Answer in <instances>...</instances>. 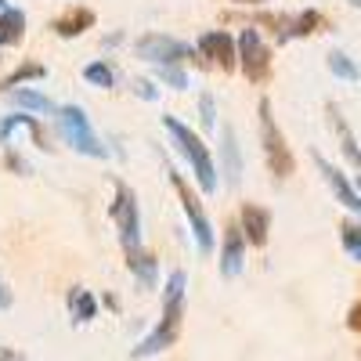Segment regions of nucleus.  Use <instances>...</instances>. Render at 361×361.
Here are the masks:
<instances>
[{
    "mask_svg": "<svg viewBox=\"0 0 361 361\" xmlns=\"http://www.w3.org/2000/svg\"><path fill=\"white\" fill-rule=\"evenodd\" d=\"M329 116H333V127H336V134H340V148H343V156L357 166V173H361V148H357V141H354V134H350V127L343 123V116L336 112V109H329Z\"/></svg>",
    "mask_w": 361,
    "mask_h": 361,
    "instance_id": "f3484780",
    "label": "nucleus"
},
{
    "mask_svg": "<svg viewBox=\"0 0 361 361\" xmlns=\"http://www.w3.org/2000/svg\"><path fill=\"white\" fill-rule=\"evenodd\" d=\"M90 25H94V11L90 8H73L62 18H54V33L58 37H80L83 29H90Z\"/></svg>",
    "mask_w": 361,
    "mask_h": 361,
    "instance_id": "ddd939ff",
    "label": "nucleus"
},
{
    "mask_svg": "<svg viewBox=\"0 0 361 361\" xmlns=\"http://www.w3.org/2000/svg\"><path fill=\"white\" fill-rule=\"evenodd\" d=\"M137 58H145V62H156L159 69H177L180 58H188V47L177 44V40H170V37L152 33V37H141V40H137Z\"/></svg>",
    "mask_w": 361,
    "mask_h": 361,
    "instance_id": "6e6552de",
    "label": "nucleus"
},
{
    "mask_svg": "<svg viewBox=\"0 0 361 361\" xmlns=\"http://www.w3.org/2000/svg\"><path fill=\"white\" fill-rule=\"evenodd\" d=\"M163 127H166V134L173 137L177 152L192 163V170H195V177H199L202 192L209 195V192L217 188V166H214V156L206 152L202 137H199V134H192V130H188L185 123H180V119H173V116H163Z\"/></svg>",
    "mask_w": 361,
    "mask_h": 361,
    "instance_id": "f03ea898",
    "label": "nucleus"
},
{
    "mask_svg": "<svg viewBox=\"0 0 361 361\" xmlns=\"http://www.w3.org/2000/svg\"><path fill=\"white\" fill-rule=\"evenodd\" d=\"M199 51H202L206 58H214V62H217L221 69H228V73H235V66H238L235 40L224 33V29H214V33H206V37L199 40Z\"/></svg>",
    "mask_w": 361,
    "mask_h": 361,
    "instance_id": "9d476101",
    "label": "nucleus"
},
{
    "mask_svg": "<svg viewBox=\"0 0 361 361\" xmlns=\"http://www.w3.org/2000/svg\"><path fill=\"white\" fill-rule=\"evenodd\" d=\"M318 25H322V15L318 11H304V15L293 22V37H307V33H314Z\"/></svg>",
    "mask_w": 361,
    "mask_h": 361,
    "instance_id": "b1692460",
    "label": "nucleus"
},
{
    "mask_svg": "<svg viewBox=\"0 0 361 361\" xmlns=\"http://www.w3.org/2000/svg\"><path fill=\"white\" fill-rule=\"evenodd\" d=\"M347 325H350V329H361V304H354V307H350V314H347Z\"/></svg>",
    "mask_w": 361,
    "mask_h": 361,
    "instance_id": "cd10ccee",
    "label": "nucleus"
},
{
    "mask_svg": "<svg viewBox=\"0 0 361 361\" xmlns=\"http://www.w3.org/2000/svg\"><path fill=\"white\" fill-rule=\"evenodd\" d=\"M180 314H185V271H173V275L166 279V293H163V318H159V325L152 329V333L130 350V357L145 361V357H156V354L177 347Z\"/></svg>",
    "mask_w": 361,
    "mask_h": 361,
    "instance_id": "f257e3e1",
    "label": "nucleus"
},
{
    "mask_svg": "<svg viewBox=\"0 0 361 361\" xmlns=\"http://www.w3.org/2000/svg\"><path fill=\"white\" fill-rule=\"evenodd\" d=\"M58 130H62L66 145H73L80 156H94V159H105V145L94 137V130H90V119L83 116L80 105H66L62 112H58Z\"/></svg>",
    "mask_w": 361,
    "mask_h": 361,
    "instance_id": "20e7f679",
    "label": "nucleus"
},
{
    "mask_svg": "<svg viewBox=\"0 0 361 361\" xmlns=\"http://www.w3.org/2000/svg\"><path fill=\"white\" fill-rule=\"evenodd\" d=\"M260 141H264V156H267L271 173H275L279 180H286L293 173V152H289L279 123H275V116H271V102L267 98L260 102Z\"/></svg>",
    "mask_w": 361,
    "mask_h": 361,
    "instance_id": "39448f33",
    "label": "nucleus"
},
{
    "mask_svg": "<svg viewBox=\"0 0 361 361\" xmlns=\"http://www.w3.org/2000/svg\"><path fill=\"white\" fill-rule=\"evenodd\" d=\"M243 246H246V238L238 231V224H228L224 250H221V275L224 279H235L238 271H243Z\"/></svg>",
    "mask_w": 361,
    "mask_h": 361,
    "instance_id": "f8f14e48",
    "label": "nucleus"
},
{
    "mask_svg": "<svg viewBox=\"0 0 361 361\" xmlns=\"http://www.w3.org/2000/svg\"><path fill=\"white\" fill-rule=\"evenodd\" d=\"M11 102L29 109V112H40V116H51L54 112V102L47 94H40V90H11Z\"/></svg>",
    "mask_w": 361,
    "mask_h": 361,
    "instance_id": "aec40b11",
    "label": "nucleus"
},
{
    "mask_svg": "<svg viewBox=\"0 0 361 361\" xmlns=\"http://www.w3.org/2000/svg\"><path fill=\"white\" fill-rule=\"evenodd\" d=\"M221 152H224V170H228V180H231V185H238V177H243V159H238V141H235V130H224Z\"/></svg>",
    "mask_w": 361,
    "mask_h": 361,
    "instance_id": "6ab92c4d",
    "label": "nucleus"
},
{
    "mask_svg": "<svg viewBox=\"0 0 361 361\" xmlns=\"http://www.w3.org/2000/svg\"><path fill=\"white\" fill-rule=\"evenodd\" d=\"M235 4H264V0H235Z\"/></svg>",
    "mask_w": 361,
    "mask_h": 361,
    "instance_id": "7c9ffc66",
    "label": "nucleus"
},
{
    "mask_svg": "<svg viewBox=\"0 0 361 361\" xmlns=\"http://www.w3.org/2000/svg\"><path fill=\"white\" fill-rule=\"evenodd\" d=\"M4 8H8V4H4V0H0V11H4Z\"/></svg>",
    "mask_w": 361,
    "mask_h": 361,
    "instance_id": "2f4dec72",
    "label": "nucleus"
},
{
    "mask_svg": "<svg viewBox=\"0 0 361 361\" xmlns=\"http://www.w3.org/2000/svg\"><path fill=\"white\" fill-rule=\"evenodd\" d=\"M314 166L322 170V177H325V185L333 188V195H336V199L350 209V214H357V217H361V192H354L350 180H347V177H343L333 163H329V159H322L318 152H314Z\"/></svg>",
    "mask_w": 361,
    "mask_h": 361,
    "instance_id": "1a4fd4ad",
    "label": "nucleus"
},
{
    "mask_svg": "<svg viewBox=\"0 0 361 361\" xmlns=\"http://www.w3.org/2000/svg\"><path fill=\"white\" fill-rule=\"evenodd\" d=\"M170 185H173L177 199L185 202V214H188V221H192V231H195V246H199L202 253H209V250H214V228H209V217H206V209H202L199 195L188 188V180L180 177L177 170H170Z\"/></svg>",
    "mask_w": 361,
    "mask_h": 361,
    "instance_id": "423d86ee",
    "label": "nucleus"
},
{
    "mask_svg": "<svg viewBox=\"0 0 361 361\" xmlns=\"http://www.w3.org/2000/svg\"><path fill=\"white\" fill-rule=\"evenodd\" d=\"M0 361H22V357H15V354H0Z\"/></svg>",
    "mask_w": 361,
    "mask_h": 361,
    "instance_id": "c756f323",
    "label": "nucleus"
},
{
    "mask_svg": "<svg viewBox=\"0 0 361 361\" xmlns=\"http://www.w3.org/2000/svg\"><path fill=\"white\" fill-rule=\"evenodd\" d=\"M83 80H87V83H94V87H105V90L116 83V76H112V69H109L105 62H90V66L83 69Z\"/></svg>",
    "mask_w": 361,
    "mask_h": 361,
    "instance_id": "4be33fe9",
    "label": "nucleus"
},
{
    "mask_svg": "<svg viewBox=\"0 0 361 361\" xmlns=\"http://www.w3.org/2000/svg\"><path fill=\"white\" fill-rule=\"evenodd\" d=\"M267 228H271L267 209L246 202L243 214H238V231H243V238H246V243H253V246H264L267 243Z\"/></svg>",
    "mask_w": 361,
    "mask_h": 361,
    "instance_id": "9b49d317",
    "label": "nucleus"
},
{
    "mask_svg": "<svg viewBox=\"0 0 361 361\" xmlns=\"http://www.w3.org/2000/svg\"><path fill=\"white\" fill-rule=\"evenodd\" d=\"M159 73H163V80H166V83H173L177 90H185V87H188V76L180 73V69H159Z\"/></svg>",
    "mask_w": 361,
    "mask_h": 361,
    "instance_id": "a878e982",
    "label": "nucleus"
},
{
    "mask_svg": "<svg viewBox=\"0 0 361 361\" xmlns=\"http://www.w3.org/2000/svg\"><path fill=\"white\" fill-rule=\"evenodd\" d=\"M18 127H25L29 134H33L40 148H51V145L44 141V134H40V123H37V119H33V116H8V119H0V141H4V145H8V141H11V134H15Z\"/></svg>",
    "mask_w": 361,
    "mask_h": 361,
    "instance_id": "dca6fc26",
    "label": "nucleus"
},
{
    "mask_svg": "<svg viewBox=\"0 0 361 361\" xmlns=\"http://www.w3.org/2000/svg\"><path fill=\"white\" fill-rule=\"evenodd\" d=\"M69 314H73V322H90V318H94L98 314V300L94 296H90L87 289H73L69 293Z\"/></svg>",
    "mask_w": 361,
    "mask_h": 361,
    "instance_id": "a211bd4d",
    "label": "nucleus"
},
{
    "mask_svg": "<svg viewBox=\"0 0 361 361\" xmlns=\"http://www.w3.org/2000/svg\"><path fill=\"white\" fill-rule=\"evenodd\" d=\"M357 188H361V173H357Z\"/></svg>",
    "mask_w": 361,
    "mask_h": 361,
    "instance_id": "473e14b6",
    "label": "nucleus"
},
{
    "mask_svg": "<svg viewBox=\"0 0 361 361\" xmlns=\"http://www.w3.org/2000/svg\"><path fill=\"white\" fill-rule=\"evenodd\" d=\"M340 238H343V250L350 253V260H361V224H343L340 228Z\"/></svg>",
    "mask_w": 361,
    "mask_h": 361,
    "instance_id": "5701e85b",
    "label": "nucleus"
},
{
    "mask_svg": "<svg viewBox=\"0 0 361 361\" xmlns=\"http://www.w3.org/2000/svg\"><path fill=\"white\" fill-rule=\"evenodd\" d=\"M199 112H202V123H206V127H214V98H209V94H202Z\"/></svg>",
    "mask_w": 361,
    "mask_h": 361,
    "instance_id": "bb28decb",
    "label": "nucleus"
},
{
    "mask_svg": "<svg viewBox=\"0 0 361 361\" xmlns=\"http://www.w3.org/2000/svg\"><path fill=\"white\" fill-rule=\"evenodd\" d=\"M112 221L119 231V246H123L127 257L141 253V209L137 199L127 185H116V202H112Z\"/></svg>",
    "mask_w": 361,
    "mask_h": 361,
    "instance_id": "7ed1b4c3",
    "label": "nucleus"
},
{
    "mask_svg": "<svg viewBox=\"0 0 361 361\" xmlns=\"http://www.w3.org/2000/svg\"><path fill=\"white\" fill-rule=\"evenodd\" d=\"M127 267L134 271V279L145 286V289H156V279H159V264L152 253H134L127 257Z\"/></svg>",
    "mask_w": 361,
    "mask_h": 361,
    "instance_id": "2eb2a0df",
    "label": "nucleus"
},
{
    "mask_svg": "<svg viewBox=\"0 0 361 361\" xmlns=\"http://www.w3.org/2000/svg\"><path fill=\"white\" fill-rule=\"evenodd\" d=\"M238 66H243L250 83H264L267 80V73H271V51L260 40L257 29H243V33H238Z\"/></svg>",
    "mask_w": 361,
    "mask_h": 361,
    "instance_id": "0eeeda50",
    "label": "nucleus"
},
{
    "mask_svg": "<svg viewBox=\"0 0 361 361\" xmlns=\"http://www.w3.org/2000/svg\"><path fill=\"white\" fill-rule=\"evenodd\" d=\"M4 307H11V293H8V286H0V311Z\"/></svg>",
    "mask_w": 361,
    "mask_h": 361,
    "instance_id": "c85d7f7f",
    "label": "nucleus"
},
{
    "mask_svg": "<svg viewBox=\"0 0 361 361\" xmlns=\"http://www.w3.org/2000/svg\"><path fill=\"white\" fill-rule=\"evenodd\" d=\"M329 69H333V76H340V80H357V76H361L357 66L350 62L343 51H333V54H329Z\"/></svg>",
    "mask_w": 361,
    "mask_h": 361,
    "instance_id": "412c9836",
    "label": "nucleus"
},
{
    "mask_svg": "<svg viewBox=\"0 0 361 361\" xmlns=\"http://www.w3.org/2000/svg\"><path fill=\"white\" fill-rule=\"evenodd\" d=\"M44 76V66H33V62H25L22 69H15L4 83H0V87H15V83H22V80H40Z\"/></svg>",
    "mask_w": 361,
    "mask_h": 361,
    "instance_id": "393cba45",
    "label": "nucleus"
},
{
    "mask_svg": "<svg viewBox=\"0 0 361 361\" xmlns=\"http://www.w3.org/2000/svg\"><path fill=\"white\" fill-rule=\"evenodd\" d=\"M25 37V15L18 8H4L0 11V47H15Z\"/></svg>",
    "mask_w": 361,
    "mask_h": 361,
    "instance_id": "4468645a",
    "label": "nucleus"
}]
</instances>
